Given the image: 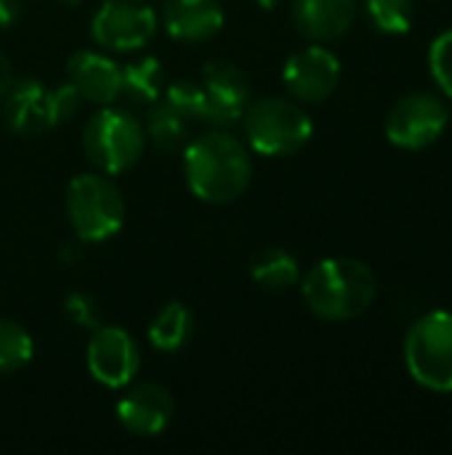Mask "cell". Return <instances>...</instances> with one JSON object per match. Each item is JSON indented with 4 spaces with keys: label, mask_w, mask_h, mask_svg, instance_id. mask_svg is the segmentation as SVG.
<instances>
[{
    "label": "cell",
    "mask_w": 452,
    "mask_h": 455,
    "mask_svg": "<svg viewBox=\"0 0 452 455\" xmlns=\"http://www.w3.org/2000/svg\"><path fill=\"white\" fill-rule=\"evenodd\" d=\"M341 80V61L322 43L296 51L282 69V83L288 93L298 101H325Z\"/></svg>",
    "instance_id": "10"
},
{
    "label": "cell",
    "mask_w": 452,
    "mask_h": 455,
    "mask_svg": "<svg viewBox=\"0 0 452 455\" xmlns=\"http://www.w3.org/2000/svg\"><path fill=\"white\" fill-rule=\"evenodd\" d=\"M365 11L373 27L386 35H405L416 21L413 0H365Z\"/></svg>",
    "instance_id": "22"
},
{
    "label": "cell",
    "mask_w": 452,
    "mask_h": 455,
    "mask_svg": "<svg viewBox=\"0 0 452 455\" xmlns=\"http://www.w3.org/2000/svg\"><path fill=\"white\" fill-rule=\"evenodd\" d=\"M59 3H67V5H75V3H80V0H59Z\"/></svg>",
    "instance_id": "31"
},
{
    "label": "cell",
    "mask_w": 452,
    "mask_h": 455,
    "mask_svg": "<svg viewBox=\"0 0 452 455\" xmlns=\"http://www.w3.org/2000/svg\"><path fill=\"white\" fill-rule=\"evenodd\" d=\"M144 147L147 133L139 117L109 104L99 109L83 131V149L88 160L107 176L131 171L141 160Z\"/></svg>",
    "instance_id": "6"
},
{
    "label": "cell",
    "mask_w": 452,
    "mask_h": 455,
    "mask_svg": "<svg viewBox=\"0 0 452 455\" xmlns=\"http://www.w3.org/2000/svg\"><path fill=\"white\" fill-rule=\"evenodd\" d=\"M306 307L330 323H346L370 309L378 293L376 275L368 264L349 256L317 261L301 283Z\"/></svg>",
    "instance_id": "2"
},
{
    "label": "cell",
    "mask_w": 452,
    "mask_h": 455,
    "mask_svg": "<svg viewBox=\"0 0 452 455\" xmlns=\"http://www.w3.org/2000/svg\"><path fill=\"white\" fill-rule=\"evenodd\" d=\"M88 371L107 389H123L133 381L141 365L133 336L117 325H99L88 341Z\"/></svg>",
    "instance_id": "9"
},
{
    "label": "cell",
    "mask_w": 452,
    "mask_h": 455,
    "mask_svg": "<svg viewBox=\"0 0 452 455\" xmlns=\"http://www.w3.org/2000/svg\"><path fill=\"white\" fill-rule=\"evenodd\" d=\"M242 128L250 152L264 157H290L301 152L314 133V123L304 107L280 96L250 101L242 115Z\"/></svg>",
    "instance_id": "3"
},
{
    "label": "cell",
    "mask_w": 452,
    "mask_h": 455,
    "mask_svg": "<svg viewBox=\"0 0 452 455\" xmlns=\"http://www.w3.org/2000/svg\"><path fill=\"white\" fill-rule=\"evenodd\" d=\"M165 91V72L160 59L155 56H144L139 61H131L128 67H123V93L128 96L133 104L141 107H152L163 99Z\"/></svg>",
    "instance_id": "18"
},
{
    "label": "cell",
    "mask_w": 452,
    "mask_h": 455,
    "mask_svg": "<svg viewBox=\"0 0 452 455\" xmlns=\"http://www.w3.org/2000/svg\"><path fill=\"white\" fill-rule=\"evenodd\" d=\"M253 176L250 147L229 131H208L184 149V179L202 203L237 200Z\"/></svg>",
    "instance_id": "1"
},
{
    "label": "cell",
    "mask_w": 452,
    "mask_h": 455,
    "mask_svg": "<svg viewBox=\"0 0 452 455\" xmlns=\"http://www.w3.org/2000/svg\"><path fill=\"white\" fill-rule=\"evenodd\" d=\"M250 277L266 291H288L298 283L301 269L293 253L282 248H264L250 261Z\"/></svg>",
    "instance_id": "19"
},
{
    "label": "cell",
    "mask_w": 452,
    "mask_h": 455,
    "mask_svg": "<svg viewBox=\"0 0 452 455\" xmlns=\"http://www.w3.org/2000/svg\"><path fill=\"white\" fill-rule=\"evenodd\" d=\"M253 3H258L261 8H266V11H269V8H274V5H280L282 0H253Z\"/></svg>",
    "instance_id": "30"
},
{
    "label": "cell",
    "mask_w": 452,
    "mask_h": 455,
    "mask_svg": "<svg viewBox=\"0 0 452 455\" xmlns=\"http://www.w3.org/2000/svg\"><path fill=\"white\" fill-rule=\"evenodd\" d=\"M192 331H194L192 312L181 301H170L155 315V320L149 325V341L157 352L173 355L189 344Z\"/></svg>",
    "instance_id": "17"
},
{
    "label": "cell",
    "mask_w": 452,
    "mask_h": 455,
    "mask_svg": "<svg viewBox=\"0 0 452 455\" xmlns=\"http://www.w3.org/2000/svg\"><path fill=\"white\" fill-rule=\"evenodd\" d=\"M429 69L440 91L452 99V29L442 32L429 45Z\"/></svg>",
    "instance_id": "25"
},
{
    "label": "cell",
    "mask_w": 452,
    "mask_h": 455,
    "mask_svg": "<svg viewBox=\"0 0 452 455\" xmlns=\"http://www.w3.org/2000/svg\"><path fill=\"white\" fill-rule=\"evenodd\" d=\"M163 101L173 107L189 123H208V99L200 80L181 77L163 91Z\"/></svg>",
    "instance_id": "21"
},
{
    "label": "cell",
    "mask_w": 452,
    "mask_h": 455,
    "mask_svg": "<svg viewBox=\"0 0 452 455\" xmlns=\"http://www.w3.org/2000/svg\"><path fill=\"white\" fill-rule=\"evenodd\" d=\"M32 336L13 320L0 317V373H13L32 360Z\"/></svg>",
    "instance_id": "23"
},
{
    "label": "cell",
    "mask_w": 452,
    "mask_h": 455,
    "mask_svg": "<svg viewBox=\"0 0 452 455\" xmlns=\"http://www.w3.org/2000/svg\"><path fill=\"white\" fill-rule=\"evenodd\" d=\"M448 104L434 93H408L386 117V139L400 149H426L445 133Z\"/></svg>",
    "instance_id": "8"
},
{
    "label": "cell",
    "mask_w": 452,
    "mask_h": 455,
    "mask_svg": "<svg viewBox=\"0 0 452 455\" xmlns=\"http://www.w3.org/2000/svg\"><path fill=\"white\" fill-rule=\"evenodd\" d=\"M357 19V0H296L293 24L312 43H330L349 32Z\"/></svg>",
    "instance_id": "14"
},
{
    "label": "cell",
    "mask_w": 452,
    "mask_h": 455,
    "mask_svg": "<svg viewBox=\"0 0 452 455\" xmlns=\"http://www.w3.org/2000/svg\"><path fill=\"white\" fill-rule=\"evenodd\" d=\"M21 3L19 0H0V29H8L19 21Z\"/></svg>",
    "instance_id": "27"
},
{
    "label": "cell",
    "mask_w": 452,
    "mask_h": 455,
    "mask_svg": "<svg viewBox=\"0 0 452 455\" xmlns=\"http://www.w3.org/2000/svg\"><path fill=\"white\" fill-rule=\"evenodd\" d=\"M59 261H61V264H77V261H80L77 245H75V243H61V248H59Z\"/></svg>",
    "instance_id": "29"
},
{
    "label": "cell",
    "mask_w": 452,
    "mask_h": 455,
    "mask_svg": "<svg viewBox=\"0 0 452 455\" xmlns=\"http://www.w3.org/2000/svg\"><path fill=\"white\" fill-rule=\"evenodd\" d=\"M200 83L208 99V123L226 128L242 120L253 99H250V83L237 64L213 59L202 67Z\"/></svg>",
    "instance_id": "11"
},
{
    "label": "cell",
    "mask_w": 452,
    "mask_h": 455,
    "mask_svg": "<svg viewBox=\"0 0 452 455\" xmlns=\"http://www.w3.org/2000/svg\"><path fill=\"white\" fill-rule=\"evenodd\" d=\"M67 216L80 243H104L125 221V197L107 173H80L67 189Z\"/></svg>",
    "instance_id": "4"
},
{
    "label": "cell",
    "mask_w": 452,
    "mask_h": 455,
    "mask_svg": "<svg viewBox=\"0 0 452 455\" xmlns=\"http://www.w3.org/2000/svg\"><path fill=\"white\" fill-rule=\"evenodd\" d=\"M405 368L429 392H452V312L421 315L405 336Z\"/></svg>",
    "instance_id": "5"
},
{
    "label": "cell",
    "mask_w": 452,
    "mask_h": 455,
    "mask_svg": "<svg viewBox=\"0 0 452 455\" xmlns=\"http://www.w3.org/2000/svg\"><path fill=\"white\" fill-rule=\"evenodd\" d=\"M45 85L35 77L13 80L8 93L0 101V112L5 125L13 133L35 136L51 128L48 123V104H45Z\"/></svg>",
    "instance_id": "16"
},
{
    "label": "cell",
    "mask_w": 452,
    "mask_h": 455,
    "mask_svg": "<svg viewBox=\"0 0 452 455\" xmlns=\"http://www.w3.org/2000/svg\"><path fill=\"white\" fill-rule=\"evenodd\" d=\"M176 403L163 384H136L117 403L123 429L139 437H157L168 429Z\"/></svg>",
    "instance_id": "12"
},
{
    "label": "cell",
    "mask_w": 452,
    "mask_h": 455,
    "mask_svg": "<svg viewBox=\"0 0 452 455\" xmlns=\"http://www.w3.org/2000/svg\"><path fill=\"white\" fill-rule=\"evenodd\" d=\"M69 83L80 91L83 101L93 104H112L123 93V67L99 53V51H77L67 61Z\"/></svg>",
    "instance_id": "13"
},
{
    "label": "cell",
    "mask_w": 452,
    "mask_h": 455,
    "mask_svg": "<svg viewBox=\"0 0 452 455\" xmlns=\"http://www.w3.org/2000/svg\"><path fill=\"white\" fill-rule=\"evenodd\" d=\"M11 83H13V69H11V61L5 59V53L0 51V101L8 93Z\"/></svg>",
    "instance_id": "28"
},
{
    "label": "cell",
    "mask_w": 452,
    "mask_h": 455,
    "mask_svg": "<svg viewBox=\"0 0 452 455\" xmlns=\"http://www.w3.org/2000/svg\"><path fill=\"white\" fill-rule=\"evenodd\" d=\"M189 125L192 123L181 117L173 107H168L165 101H157L149 109L144 133H147V141H152L157 149L176 152L189 144Z\"/></svg>",
    "instance_id": "20"
},
{
    "label": "cell",
    "mask_w": 452,
    "mask_h": 455,
    "mask_svg": "<svg viewBox=\"0 0 452 455\" xmlns=\"http://www.w3.org/2000/svg\"><path fill=\"white\" fill-rule=\"evenodd\" d=\"M64 315L67 320L80 328V331H96L101 325V312H99V304L91 293H69L64 299Z\"/></svg>",
    "instance_id": "26"
},
{
    "label": "cell",
    "mask_w": 452,
    "mask_h": 455,
    "mask_svg": "<svg viewBox=\"0 0 452 455\" xmlns=\"http://www.w3.org/2000/svg\"><path fill=\"white\" fill-rule=\"evenodd\" d=\"M157 32V13L147 0H104L91 19L96 45L107 51H139Z\"/></svg>",
    "instance_id": "7"
},
{
    "label": "cell",
    "mask_w": 452,
    "mask_h": 455,
    "mask_svg": "<svg viewBox=\"0 0 452 455\" xmlns=\"http://www.w3.org/2000/svg\"><path fill=\"white\" fill-rule=\"evenodd\" d=\"M163 24L181 43H202L221 32L224 8L218 0H165Z\"/></svg>",
    "instance_id": "15"
},
{
    "label": "cell",
    "mask_w": 452,
    "mask_h": 455,
    "mask_svg": "<svg viewBox=\"0 0 452 455\" xmlns=\"http://www.w3.org/2000/svg\"><path fill=\"white\" fill-rule=\"evenodd\" d=\"M45 104H48V123H51V128H56L80 112L83 96L72 83H61V85H53L45 91Z\"/></svg>",
    "instance_id": "24"
}]
</instances>
